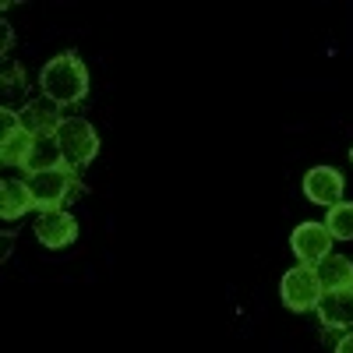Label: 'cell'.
<instances>
[{
  "label": "cell",
  "instance_id": "14",
  "mask_svg": "<svg viewBox=\"0 0 353 353\" xmlns=\"http://www.w3.org/2000/svg\"><path fill=\"white\" fill-rule=\"evenodd\" d=\"M325 230L332 233V241H353V201L325 209Z\"/></svg>",
  "mask_w": 353,
  "mask_h": 353
},
{
  "label": "cell",
  "instance_id": "12",
  "mask_svg": "<svg viewBox=\"0 0 353 353\" xmlns=\"http://www.w3.org/2000/svg\"><path fill=\"white\" fill-rule=\"evenodd\" d=\"M64 156H61V145H57V138H36L32 152H28L21 173L25 176H36V173H46V170H64Z\"/></svg>",
  "mask_w": 353,
  "mask_h": 353
},
{
  "label": "cell",
  "instance_id": "4",
  "mask_svg": "<svg viewBox=\"0 0 353 353\" xmlns=\"http://www.w3.org/2000/svg\"><path fill=\"white\" fill-rule=\"evenodd\" d=\"M321 283H318V272H314V265H297V269H290L279 283V297L290 311H297V314H307L318 307L321 301Z\"/></svg>",
  "mask_w": 353,
  "mask_h": 353
},
{
  "label": "cell",
  "instance_id": "16",
  "mask_svg": "<svg viewBox=\"0 0 353 353\" xmlns=\"http://www.w3.org/2000/svg\"><path fill=\"white\" fill-rule=\"evenodd\" d=\"M18 131H25V124H21V113H14L11 106H4V110H0V141L14 138Z\"/></svg>",
  "mask_w": 353,
  "mask_h": 353
},
{
  "label": "cell",
  "instance_id": "10",
  "mask_svg": "<svg viewBox=\"0 0 353 353\" xmlns=\"http://www.w3.org/2000/svg\"><path fill=\"white\" fill-rule=\"evenodd\" d=\"M25 212H36V198H32L28 181L25 176H18V181H4L0 184V216H4L8 223H14Z\"/></svg>",
  "mask_w": 353,
  "mask_h": 353
},
{
  "label": "cell",
  "instance_id": "19",
  "mask_svg": "<svg viewBox=\"0 0 353 353\" xmlns=\"http://www.w3.org/2000/svg\"><path fill=\"white\" fill-rule=\"evenodd\" d=\"M0 28H4V43H0V53L8 57V53H11V46H14V32H11V25H8V21L0 25Z\"/></svg>",
  "mask_w": 353,
  "mask_h": 353
},
{
  "label": "cell",
  "instance_id": "11",
  "mask_svg": "<svg viewBox=\"0 0 353 353\" xmlns=\"http://www.w3.org/2000/svg\"><path fill=\"white\" fill-rule=\"evenodd\" d=\"M314 272H318V283L325 293H339V290H353V261L346 254H329L325 261H318L314 265Z\"/></svg>",
  "mask_w": 353,
  "mask_h": 353
},
{
  "label": "cell",
  "instance_id": "7",
  "mask_svg": "<svg viewBox=\"0 0 353 353\" xmlns=\"http://www.w3.org/2000/svg\"><path fill=\"white\" fill-rule=\"evenodd\" d=\"M346 194V176L336 166H314L304 173V198L321 205V209H332Z\"/></svg>",
  "mask_w": 353,
  "mask_h": 353
},
{
  "label": "cell",
  "instance_id": "9",
  "mask_svg": "<svg viewBox=\"0 0 353 353\" xmlns=\"http://www.w3.org/2000/svg\"><path fill=\"white\" fill-rule=\"evenodd\" d=\"M18 113H21L25 131H28V134H36V138H53L57 128H61V121H64V110L57 106L53 99H46V96L28 99Z\"/></svg>",
  "mask_w": 353,
  "mask_h": 353
},
{
  "label": "cell",
  "instance_id": "3",
  "mask_svg": "<svg viewBox=\"0 0 353 353\" xmlns=\"http://www.w3.org/2000/svg\"><path fill=\"white\" fill-rule=\"evenodd\" d=\"M57 145H61V156L71 170H85L88 163H92L99 156V131L85 121V117H64L61 128H57Z\"/></svg>",
  "mask_w": 353,
  "mask_h": 353
},
{
  "label": "cell",
  "instance_id": "17",
  "mask_svg": "<svg viewBox=\"0 0 353 353\" xmlns=\"http://www.w3.org/2000/svg\"><path fill=\"white\" fill-rule=\"evenodd\" d=\"M11 244H14V233H0V261L11 258Z\"/></svg>",
  "mask_w": 353,
  "mask_h": 353
},
{
  "label": "cell",
  "instance_id": "2",
  "mask_svg": "<svg viewBox=\"0 0 353 353\" xmlns=\"http://www.w3.org/2000/svg\"><path fill=\"white\" fill-rule=\"evenodd\" d=\"M28 188H32V198H36V212H53V209H68L74 198L85 194V184H81V173L64 166V170H46V173H36V176H25Z\"/></svg>",
  "mask_w": 353,
  "mask_h": 353
},
{
  "label": "cell",
  "instance_id": "13",
  "mask_svg": "<svg viewBox=\"0 0 353 353\" xmlns=\"http://www.w3.org/2000/svg\"><path fill=\"white\" fill-rule=\"evenodd\" d=\"M32 145H36V134L18 131L14 138L0 141V163H4V166H14V170H21V166H25V159H28V152H32Z\"/></svg>",
  "mask_w": 353,
  "mask_h": 353
},
{
  "label": "cell",
  "instance_id": "6",
  "mask_svg": "<svg viewBox=\"0 0 353 353\" xmlns=\"http://www.w3.org/2000/svg\"><path fill=\"white\" fill-rule=\"evenodd\" d=\"M332 233L325 230V223H297V230L290 233V248L297 254L301 265H318L332 254Z\"/></svg>",
  "mask_w": 353,
  "mask_h": 353
},
{
  "label": "cell",
  "instance_id": "8",
  "mask_svg": "<svg viewBox=\"0 0 353 353\" xmlns=\"http://www.w3.org/2000/svg\"><path fill=\"white\" fill-rule=\"evenodd\" d=\"M36 237L43 248H71L78 241V219L71 216V209H53V212H39L36 219Z\"/></svg>",
  "mask_w": 353,
  "mask_h": 353
},
{
  "label": "cell",
  "instance_id": "18",
  "mask_svg": "<svg viewBox=\"0 0 353 353\" xmlns=\"http://www.w3.org/2000/svg\"><path fill=\"white\" fill-rule=\"evenodd\" d=\"M332 353H353V332L339 336V339H336V346H332Z\"/></svg>",
  "mask_w": 353,
  "mask_h": 353
},
{
  "label": "cell",
  "instance_id": "20",
  "mask_svg": "<svg viewBox=\"0 0 353 353\" xmlns=\"http://www.w3.org/2000/svg\"><path fill=\"white\" fill-rule=\"evenodd\" d=\"M350 163H353V145H350Z\"/></svg>",
  "mask_w": 353,
  "mask_h": 353
},
{
  "label": "cell",
  "instance_id": "5",
  "mask_svg": "<svg viewBox=\"0 0 353 353\" xmlns=\"http://www.w3.org/2000/svg\"><path fill=\"white\" fill-rule=\"evenodd\" d=\"M314 314H318V329L325 339H339V336L353 332V290L321 293Z\"/></svg>",
  "mask_w": 353,
  "mask_h": 353
},
{
  "label": "cell",
  "instance_id": "1",
  "mask_svg": "<svg viewBox=\"0 0 353 353\" xmlns=\"http://www.w3.org/2000/svg\"><path fill=\"white\" fill-rule=\"evenodd\" d=\"M39 96L53 99L61 110L81 106L88 96V68L78 57V50H64L50 57L39 71Z\"/></svg>",
  "mask_w": 353,
  "mask_h": 353
},
{
  "label": "cell",
  "instance_id": "15",
  "mask_svg": "<svg viewBox=\"0 0 353 353\" xmlns=\"http://www.w3.org/2000/svg\"><path fill=\"white\" fill-rule=\"evenodd\" d=\"M0 81H4V99H14V96H18V99H25V96H28L25 68H21L18 61H14V64H11V61L4 64V71H0ZM25 103H28V99H25Z\"/></svg>",
  "mask_w": 353,
  "mask_h": 353
}]
</instances>
